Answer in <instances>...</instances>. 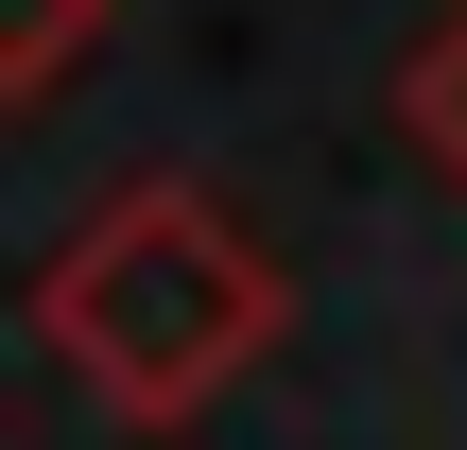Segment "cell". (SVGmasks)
Listing matches in <instances>:
<instances>
[{
	"instance_id": "6da1fadb",
	"label": "cell",
	"mask_w": 467,
	"mask_h": 450,
	"mask_svg": "<svg viewBox=\"0 0 467 450\" xmlns=\"http://www.w3.org/2000/svg\"><path fill=\"white\" fill-rule=\"evenodd\" d=\"M277 330H295V277H277V243L208 173H121L35 260V347L121 434H191L208 399H243L277 364Z\"/></svg>"
},
{
	"instance_id": "7a4b0ae2",
	"label": "cell",
	"mask_w": 467,
	"mask_h": 450,
	"mask_svg": "<svg viewBox=\"0 0 467 450\" xmlns=\"http://www.w3.org/2000/svg\"><path fill=\"white\" fill-rule=\"evenodd\" d=\"M87 35H104V0H0V104H52Z\"/></svg>"
},
{
	"instance_id": "3957f363",
	"label": "cell",
	"mask_w": 467,
	"mask_h": 450,
	"mask_svg": "<svg viewBox=\"0 0 467 450\" xmlns=\"http://www.w3.org/2000/svg\"><path fill=\"white\" fill-rule=\"evenodd\" d=\"M399 121H416V156H433V173L467 191V0H451V35L399 69Z\"/></svg>"
}]
</instances>
